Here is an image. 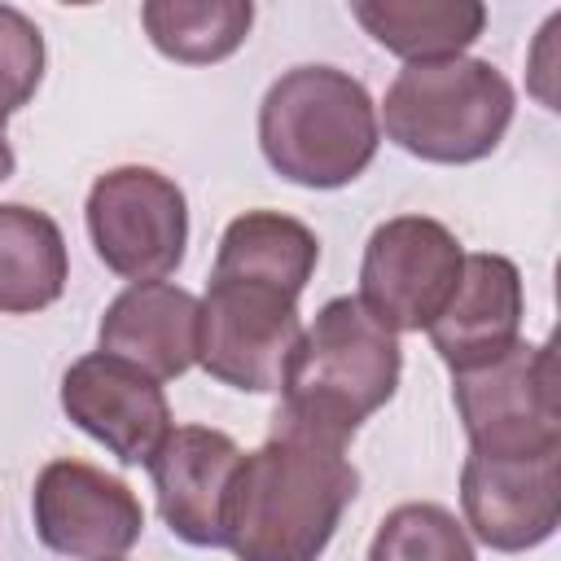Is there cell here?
<instances>
[{"label": "cell", "instance_id": "cell-13", "mask_svg": "<svg viewBox=\"0 0 561 561\" xmlns=\"http://www.w3.org/2000/svg\"><path fill=\"white\" fill-rule=\"evenodd\" d=\"M522 316L526 289L517 263L504 254H465L460 280L425 333L451 373H469L522 342Z\"/></svg>", "mask_w": 561, "mask_h": 561}, {"label": "cell", "instance_id": "cell-3", "mask_svg": "<svg viewBox=\"0 0 561 561\" xmlns=\"http://www.w3.org/2000/svg\"><path fill=\"white\" fill-rule=\"evenodd\" d=\"M381 127L368 88L337 66L285 70L259 105L267 167L302 188H346L377 158Z\"/></svg>", "mask_w": 561, "mask_h": 561}, {"label": "cell", "instance_id": "cell-1", "mask_svg": "<svg viewBox=\"0 0 561 561\" xmlns=\"http://www.w3.org/2000/svg\"><path fill=\"white\" fill-rule=\"evenodd\" d=\"M355 495L359 473L346 447L276 425L272 438L237 465L224 548L237 561H320Z\"/></svg>", "mask_w": 561, "mask_h": 561}, {"label": "cell", "instance_id": "cell-2", "mask_svg": "<svg viewBox=\"0 0 561 561\" xmlns=\"http://www.w3.org/2000/svg\"><path fill=\"white\" fill-rule=\"evenodd\" d=\"M399 373V337L381 329L359 298L337 294L316 311L311 324H302L280 381L276 425L346 447L355 430L394 399Z\"/></svg>", "mask_w": 561, "mask_h": 561}, {"label": "cell", "instance_id": "cell-18", "mask_svg": "<svg viewBox=\"0 0 561 561\" xmlns=\"http://www.w3.org/2000/svg\"><path fill=\"white\" fill-rule=\"evenodd\" d=\"M149 44L180 66H210L232 57L254 26L250 0H149L140 4Z\"/></svg>", "mask_w": 561, "mask_h": 561}, {"label": "cell", "instance_id": "cell-19", "mask_svg": "<svg viewBox=\"0 0 561 561\" xmlns=\"http://www.w3.org/2000/svg\"><path fill=\"white\" fill-rule=\"evenodd\" d=\"M368 561H478L465 522L430 500L390 508L368 543Z\"/></svg>", "mask_w": 561, "mask_h": 561}, {"label": "cell", "instance_id": "cell-4", "mask_svg": "<svg viewBox=\"0 0 561 561\" xmlns=\"http://www.w3.org/2000/svg\"><path fill=\"white\" fill-rule=\"evenodd\" d=\"M517 110L513 83L482 57L412 61L386 88L377 127L403 153L465 167L500 149Z\"/></svg>", "mask_w": 561, "mask_h": 561}, {"label": "cell", "instance_id": "cell-9", "mask_svg": "<svg viewBox=\"0 0 561 561\" xmlns=\"http://www.w3.org/2000/svg\"><path fill=\"white\" fill-rule=\"evenodd\" d=\"M31 517L39 543L70 561H118L145 530L136 491L88 460H48L31 491Z\"/></svg>", "mask_w": 561, "mask_h": 561}, {"label": "cell", "instance_id": "cell-20", "mask_svg": "<svg viewBox=\"0 0 561 561\" xmlns=\"http://www.w3.org/2000/svg\"><path fill=\"white\" fill-rule=\"evenodd\" d=\"M44 79V35L39 26L13 9L0 4V118L18 114Z\"/></svg>", "mask_w": 561, "mask_h": 561}, {"label": "cell", "instance_id": "cell-10", "mask_svg": "<svg viewBox=\"0 0 561 561\" xmlns=\"http://www.w3.org/2000/svg\"><path fill=\"white\" fill-rule=\"evenodd\" d=\"M465 526L491 552H530L561 526V451L478 456L460 465Z\"/></svg>", "mask_w": 561, "mask_h": 561}, {"label": "cell", "instance_id": "cell-12", "mask_svg": "<svg viewBox=\"0 0 561 561\" xmlns=\"http://www.w3.org/2000/svg\"><path fill=\"white\" fill-rule=\"evenodd\" d=\"M241 447L210 425H171L149 456V478L167 530L193 548H224V508L241 465Z\"/></svg>", "mask_w": 561, "mask_h": 561}, {"label": "cell", "instance_id": "cell-11", "mask_svg": "<svg viewBox=\"0 0 561 561\" xmlns=\"http://www.w3.org/2000/svg\"><path fill=\"white\" fill-rule=\"evenodd\" d=\"M61 412L123 465H149L158 443L171 434L162 381L105 351H88L66 368Z\"/></svg>", "mask_w": 561, "mask_h": 561}, {"label": "cell", "instance_id": "cell-22", "mask_svg": "<svg viewBox=\"0 0 561 561\" xmlns=\"http://www.w3.org/2000/svg\"><path fill=\"white\" fill-rule=\"evenodd\" d=\"M118 561H123V557H118Z\"/></svg>", "mask_w": 561, "mask_h": 561}, {"label": "cell", "instance_id": "cell-8", "mask_svg": "<svg viewBox=\"0 0 561 561\" xmlns=\"http://www.w3.org/2000/svg\"><path fill=\"white\" fill-rule=\"evenodd\" d=\"M465 267L460 237L430 215H394L373 228L359 259V307L399 333H421L447 307Z\"/></svg>", "mask_w": 561, "mask_h": 561}, {"label": "cell", "instance_id": "cell-15", "mask_svg": "<svg viewBox=\"0 0 561 561\" xmlns=\"http://www.w3.org/2000/svg\"><path fill=\"white\" fill-rule=\"evenodd\" d=\"M320 263V237L280 210H245L237 215L215 250L210 276L219 280H259L285 294H302Z\"/></svg>", "mask_w": 561, "mask_h": 561}, {"label": "cell", "instance_id": "cell-5", "mask_svg": "<svg viewBox=\"0 0 561 561\" xmlns=\"http://www.w3.org/2000/svg\"><path fill=\"white\" fill-rule=\"evenodd\" d=\"M451 399L478 456L561 451V394L552 342H517L500 359L451 373Z\"/></svg>", "mask_w": 561, "mask_h": 561}, {"label": "cell", "instance_id": "cell-16", "mask_svg": "<svg viewBox=\"0 0 561 561\" xmlns=\"http://www.w3.org/2000/svg\"><path fill=\"white\" fill-rule=\"evenodd\" d=\"M70 280L66 237L53 215L26 202H0V316H35Z\"/></svg>", "mask_w": 561, "mask_h": 561}, {"label": "cell", "instance_id": "cell-21", "mask_svg": "<svg viewBox=\"0 0 561 561\" xmlns=\"http://www.w3.org/2000/svg\"><path fill=\"white\" fill-rule=\"evenodd\" d=\"M4 123L9 118H0V184L13 175V167H18V158H13V145H9V131H4Z\"/></svg>", "mask_w": 561, "mask_h": 561}, {"label": "cell", "instance_id": "cell-7", "mask_svg": "<svg viewBox=\"0 0 561 561\" xmlns=\"http://www.w3.org/2000/svg\"><path fill=\"white\" fill-rule=\"evenodd\" d=\"M197 324V364L232 390L280 394L289 355L302 337L298 298L259 280L210 276Z\"/></svg>", "mask_w": 561, "mask_h": 561}, {"label": "cell", "instance_id": "cell-14", "mask_svg": "<svg viewBox=\"0 0 561 561\" xmlns=\"http://www.w3.org/2000/svg\"><path fill=\"white\" fill-rule=\"evenodd\" d=\"M197 294L171 280H140L105 307L96 324V351L136 364L153 381H175L197 364Z\"/></svg>", "mask_w": 561, "mask_h": 561}, {"label": "cell", "instance_id": "cell-17", "mask_svg": "<svg viewBox=\"0 0 561 561\" xmlns=\"http://www.w3.org/2000/svg\"><path fill=\"white\" fill-rule=\"evenodd\" d=\"M355 22L394 57L443 61L465 57V48L482 35L486 9L478 0H355Z\"/></svg>", "mask_w": 561, "mask_h": 561}, {"label": "cell", "instance_id": "cell-6", "mask_svg": "<svg viewBox=\"0 0 561 561\" xmlns=\"http://www.w3.org/2000/svg\"><path fill=\"white\" fill-rule=\"evenodd\" d=\"M88 237L96 259L140 285L167 280L184 263L188 245V202L184 188L153 167H114L88 188Z\"/></svg>", "mask_w": 561, "mask_h": 561}]
</instances>
